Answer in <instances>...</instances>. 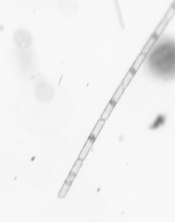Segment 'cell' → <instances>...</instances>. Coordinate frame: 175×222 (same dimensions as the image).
<instances>
[{
  "label": "cell",
  "instance_id": "obj_1",
  "mask_svg": "<svg viewBox=\"0 0 175 222\" xmlns=\"http://www.w3.org/2000/svg\"><path fill=\"white\" fill-rule=\"evenodd\" d=\"M167 49L153 53L149 58L150 72L154 76L164 79L175 76V52Z\"/></svg>",
  "mask_w": 175,
  "mask_h": 222
},
{
  "label": "cell",
  "instance_id": "obj_5",
  "mask_svg": "<svg viewBox=\"0 0 175 222\" xmlns=\"http://www.w3.org/2000/svg\"><path fill=\"white\" fill-rule=\"evenodd\" d=\"M105 122V121L101 119H99L95 125L89 137L96 140L104 126Z\"/></svg>",
  "mask_w": 175,
  "mask_h": 222
},
{
  "label": "cell",
  "instance_id": "obj_9",
  "mask_svg": "<svg viewBox=\"0 0 175 222\" xmlns=\"http://www.w3.org/2000/svg\"><path fill=\"white\" fill-rule=\"evenodd\" d=\"M83 160L77 159L75 161L70 172L77 175L83 163Z\"/></svg>",
  "mask_w": 175,
  "mask_h": 222
},
{
  "label": "cell",
  "instance_id": "obj_3",
  "mask_svg": "<svg viewBox=\"0 0 175 222\" xmlns=\"http://www.w3.org/2000/svg\"><path fill=\"white\" fill-rule=\"evenodd\" d=\"M37 97L39 100H49L53 95V89L49 85L42 84L39 85L36 89Z\"/></svg>",
  "mask_w": 175,
  "mask_h": 222
},
{
  "label": "cell",
  "instance_id": "obj_4",
  "mask_svg": "<svg viewBox=\"0 0 175 222\" xmlns=\"http://www.w3.org/2000/svg\"><path fill=\"white\" fill-rule=\"evenodd\" d=\"M95 140L89 137L80 152L78 159L84 160L92 147Z\"/></svg>",
  "mask_w": 175,
  "mask_h": 222
},
{
  "label": "cell",
  "instance_id": "obj_7",
  "mask_svg": "<svg viewBox=\"0 0 175 222\" xmlns=\"http://www.w3.org/2000/svg\"><path fill=\"white\" fill-rule=\"evenodd\" d=\"M116 105L110 101L101 114L100 119L106 121L109 117Z\"/></svg>",
  "mask_w": 175,
  "mask_h": 222
},
{
  "label": "cell",
  "instance_id": "obj_2",
  "mask_svg": "<svg viewBox=\"0 0 175 222\" xmlns=\"http://www.w3.org/2000/svg\"><path fill=\"white\" fill-rule=\"evenodd\" d=\"M13 40L16 45L21 49L29 47L32 41L30 34L23 29H19L15 31Z\"/></svg>",
  "mask_w": 175,
  "mask_h": 222
},
{
  "label": "cell",
  "instance_id": "obj_6",
  "mask_svg": "<svg viewBox=\"0 0 175 222\" xmlns=\"http://www.w3.org/2000/svg\"><path fill=\"white\" fill-rule=\"evenodd\" d=\"M166 120L165 116L162 114H159L156 117L154 122L149 126L151 130H155L158 128L165 123Z\"/></svg>",
  "mask_w": 175,
  "mask_h": 222
},
{
  "label": "cell",
  "instance_id": "obj_8",
  "mask_svg": "<svg viewBox=\"0 0 175 222\" xmlns=\"http://www.w3.org/2000/svg\"><path fill=\"white\" fill-rule=\"evenodd\" d=\"M71 185V183L65 181L59 192L58 195V197L60 198H64L66 195Z\"/></svg>",
  "mask_w": 175,
  "mask_h": 222
}]
</instances>
